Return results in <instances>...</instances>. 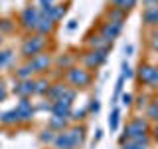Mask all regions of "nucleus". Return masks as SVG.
<instances>
[{"label": "nucleus", "instance_id": "19", "mask_svg": "<svg viewBox=\"0 0 158 149\" xmlns=\"http://www.w3.org/2000/svg\"><path fill=\"white\" fill-rule=\"evenodd\" d=\"M146 119L148 121H158V99H152L146 106Z\"/></svg>", "mask_w": 158, "mask_h": 149}, {"label": "nucleus", "instance_id": "29", "mask_svg": "<svg viewBox=\"0 0 158 149\" xmlns=\"http://www.w3.org/2000/svg\"><path fill=\"white\" fill-rule=\"evenodd\" d=\"M87 111H89V109H87V107H81V109H75V111H71V115H69V117H71V119H73V121H79V119H83V117H85V115H87Z\"/></svg>", "mask_w": 158, "mask_h": 149}, {"label": "nucleus", "instance_id": "11", "mask_svg": "<svg viewBox=\"0 0 158 149\" xmlns=\"http://www.w3.org/2000/svg\"><path fill=\"white\" fill-rule=\"evenodd\" d=\"M16 111L20 113V119H22V121H32V117H34V106H32V102H30L28 97H20V102H18V106H16Z\"/></svg>", "mask_w": 158, "mask_h": 149}, {"label": "nucleus", "instance_id": "30", "mask_svg": "<svg viewBox=\"0 0 158 149\" xmlns=\"http://www.w3.org/2000/svg\"><path fill=\"white\" fill-rule=\"evenodd\" d=\"M121 76L125 78V79H128V78H132V68L128 66L127 62H123V66H121Z\"/></svg>", "mask_w": 158, "mask_h": 149}, {"label": "nucleus", "instance_id": "40", "mask_svg": "<svg viewBox=\"0 0 158 149\" xmlns=\"http://www.w3.org/2000/svg\"><path fill=\"white\" fill-rule=\"evenodd\" d=\"M77 28V20H69V24H67V30H75Z\"/></svg>", "mask_w": 158, "mask_h": 149}, {"label": "nucleus", "instance_id": "34", "mask_svg": "<svg viewBox=\"0 0 158 149\" xmlns=\"http://www.w3.org/2000/svg\"><path fill=\"white\" fill-rule=\"evenodd\" d=\"M144 8H158V0H142Z\"/></svg>", "mask_w": 158, "mask_h": 149}, {"label": "nucleus", "instance_id": "37", "mask_svg": "<svg viewBox=\"0 0 158 149\" xmlns=\"http://www.w3.org/2000/svg\"><path fill=\"white\" fill-rule=\"evenodd\" d=\"M132 52H135V46H132V44H127V46H125V54H127V56H132Z\"/></svg>", "mask_w": 158, "mask_h": 149}, {"label": "nucleus", "instance_id": "33", "mask_svg": "<svg viewBox=\"0 0 158 149\" xmlns=\"http://www.w3.org/2000/svg\"><path fill=\"white\" fill-rule=\"evenodd\" d=\"M89 109H91L93 113H99V109H101V103H99V99H91V103H89Z\"/></svg>", "mask_w": 158, "mask_h": 149}, {"label": "nucleus", "instance_id": "26", "mask_svg": "<svg viewBox=\"0 0 158 149\" xmlns=\"http://www.w3.org/2000/svg\"><path fill=\"white\" fill-rule=\"evenodd\" d=\"M57 133L53 131V129H46V131L40 135V139H42V143H53V139H56Z\"/></svg>", "mask_w": 158, "mask_h": 149}, {"label": "nucleus", "instance_id": "31", "mask_svg": "<svg viewBox=\"0 0 158 149\" xmlns=\"http://www.w3.org/2000/svg\"><path fill=\"white\" fill-rule=\"evenodd\" d=\"M71 64H73V58L71 56H61L57 60V66H63V68H71Z\"/></svg>", "mask_w": 158, "mask_h": 149}, {"label": "nucleus", "instance_id": "25", "mask_svg": "<svg viewBox=\"0 0 158 149\" xmlns=\"http://www.w3.org/2000/svg\"><path fill=\"white\" fill-rule=\"evenodd\" d=\"M123 149H150V143H136V141H125Z\"/></svg>", "mask_w": 158, "mask_h": 149}, {"label": "nucleus", "instance_id": "20", "mask_svg": "<svg viewBox=\"0 0 158 149\" xmlns=\"http://www.w3.org/2000/svg\"><path fill=\"white\" fill-rule=\"evenodd\" d=\"M107 18H109V22L123 24V22H125V18H127V12H123V10H118V8H109Z\"/></svg>", "mask_w": 158, "mask_h": 149}, {"label": "nucleus", "instance_id": "18", "mask_svg": "<svg viewBox=\"0 0 158 149\" xmlns=\"http://www.w3.org/2000/svg\"><path fill=\"white\" fill-rule=\"evenodd\" d=\"M109 2H111V8H118L123 12H128L131 8L136 6L138 0H109Z\"/></svg>", "mask_w": 158, "mask_h": 149}, {"label": "nucleus", "instance_id": "43", "mask_svg": "<svg viewBox=\"0 0 158 149\" xmlns=\"http://www.w3.org/2000/svg\"><path fill=\"white\" fill-rule=\"evenodd\" d=\"M150 48L154 50V52H158V40H150Z\"/></svg>", "mask_w": 158, "mask_h": 149}, {"label": "nucleus", "instance_id": "32", "mask_svg": "<svg viewBox=\"0 0 158 149\" xmlns=\"http://www.w3.org/2000/svg\"><path fill=\"white\" fill-rule=\"evenodd\" d=\"M121 102H123L125 107H128L132 103V93H121Z\"/></svg>", "mask_w": 158, "mask_h": 149}, {"label": "nucleus", "instance_id": "14", "mask_svg": "<svg viewBox=\"0 0 158 149\" xmlns=\"http://www.w3.org/2000/svg\"><path fill=\"white\" fill-rule=\"evenodd\" d=\"M53 20H52V16H48V14H42L40 12V22H38V34H42V36H46V34H49L53 30Z\"/></svg>", "mask_w": 158, "mask_h": 149}, {"label": "nucleus", "instance_id": "41", "mask_svg": "<svg viewBox=\"0 0 158 149\" xmlns=\"http://www.w3.org/2000/svg\"><path fill=\"white\" fill-rule=\"evenodd\" d=\"M152 139H154V143L158 145V127H154V129H152Z\"/></svg>", "mask_w": 158, "mask_h": 149}, {"label": "nucleus", "instance_id": "1", "mask_svg": "<svg viewBox=\"0 0 158 149\" xmlns=\"http://www.w3.org/2000/svg\"><path fill=\"white\" fill-rule=\"evenodd\" d=\"M152 127L146 117H135L127 123L125 133L121 137V143L125 141H136V143H150L152 141Z\"/></svg>", "mask_w": 158, "mask_h": 149}, {"label": "nucleus", "instance_id": "13", "mask_svg": "<svg viewBox=\"0 0 158 149\" xmlns=\"http://www.w3.org/2000/svg\"><path fill=\"white\" fill-rule=\"evenodd\" d=\"M14 93L20 97H30L34 93V82L32 79H24V82H20L14 86Z\"/></svg>", "mask_w": 158, "mask_h": 149}, {"label": "nucleus", "instance_id": "3", "mask_svg": "<svg viewBox=\"0 0 158 149\" xmlns=\"http://www.w3.org/2000/svg\"><path fill=\"white\" fill-rule=\"evenodd\" d=\"M46 44H48V40H46V36H42V34H36V36L28 38L26 42L22 44V56L30 58V60L40 56V54L44 52V48H46Z\"/></svg>", "mask_w": 158, "mask_h": 149}, {"label": "nucleus", "instance_id": "4", "mask_svg": "<svg viewBox=\"0 0 158 149\" xmlns=\"http://www.w3.org/2000/svg\"><path fill=\"white\" fill-rule=\"evenodd\" d=\"M46 96L52 103L53 102H69L71 103L75 99V89L69 88V86H63V84H56V86H49Z\"/></svg>", "mask_w": 158, "mask_h": 149}, {"label": "nucleus", "instance_id": "27", "mask_svg": "<svg viewBox=\"0 0 158 149\" xmlns=\"http://www.w3.org/2000/svg\"><path fill=\"white\" fill-rule=\"evenodd\" d=\"M10 60H12V50H2V52H0V68L8 66Z\"/></svg>", "mask_w": 158, "mask_h": 149}, {"label": "nucleus", "instance_id": "23", "mask_svg": "<svg viewBox=\"0 0 158 149\" xmlns=\"http://www.w3.org/2000/svg\"><path fill=\"white\" fill-rule=\"evenodd\" d=\"M48 89H49L48 79H36V82H34V93L44 96V93H48Z\"/></svg>", "mask_w": 158, "mask_h": 149}, {"label": "nucleus", "instance_id": "6", "mask_svg": "<svg viewBox=\"0 0 158 149\" xmlns=\"http://www.w3.org/2000/svg\"><path fill=\"white\" fill-rule=\"evenodd\" d=\"M107 58H109V50H89L85 56H83V64L89 70H93V68L103 66L107 62Z\"/></svg>", "mask_w": 158, "mask_h": 149}, {"label": "nucleus", "instance_id": "42", "mask_svg": "<svg viewBox=\"0 0 158 149\" xmlns=\"http://www.w3.org/2000/svg\"><path fill=\"white\" fill-rule=\"evenodd\" d=\"M53 0H40V6H52Z\"/></svg>", "mask_w": 158, "mask_h": 149}, {"label": "nucleus", "instance_id": "39", "mask_svg": "<svg viewBox=\"0 0 158 149\" xmlns=\"http://www.w3.org/2000/svg\"><path fill=\"white\" fill-rule=\"evenodd\" d=\"M101 137H103V131H101V129H97V131H95V139H93V143H99V141H101Z\"/></svg>", "mask_w": 158, "mask_h": 149}, {"label": "nucleus", "instance_id": "22", "mask_svg": "<svg viewBox=\"0 0 158 149\" xmlns=\"http://www.w3.org/2000/svg\"><path fill=\"white\" fill-rule=\"evenodd\" d=\"M118 121H121V111H118V107H115L111 111V115H109V129H111V131H117Z\"/></svg>", "mask_w": 158, "mask_h": 149}, {"label": "nucleus", "instance_id": "9", "mask_svg": "<svg viewBox=\"0 0 158 149\" xmlns=\"http://www.w3.org/2000/svg\"><path fill=\"white\" fill-rule=\"evenodd\" d=\"M49 64H52V58H49V54H40V56L32 58V60L28 62V68L32 70V74H34V72L42 74V72H46V70L49 68Z\"/></svg>", "mask_w": 158, "mask_h": 149}, {"label": "nucleus", "instance_id": "44", "mask_svg": "<svg viewBox=\"0 0 158 149\" xmlns=\"http://www.w3.org/2000/svg\"><path fill=\"white\" fill-rule=\"evenodd\" d=\"M0 44H2V34H0Z\"/></svg>", "mask_w": 158, "mask_h": 149}, {"label": "nucleus", "instance_id": "36", "mask_svg": "<svg viewBox=\"0 0 158 149\" xmlns=\"http://www.w3.org/2000/svg\"><path fill=\"white\" fill-rule=\"evenodd\" d=\"M148 106V99H146V96H140V97H138V107H146Z\"/></svg>", "mask_w": 158, "mask_h": 149}, {"label": "nucleus", "instance_id": "16", "mask_svg": "<svg viewBox=\"0 0 158 149\" xmlns=\"http://www.w3.org/2000/svg\"><path fill=\"white\" fill-rule=\"evenodd\" d=\"M142 22L150 28H158V8H144L142 10Z\"/></svg>", "mask_w": 158, "mask_h": 149}, {"label": "nucleus", "instance_id": "2", "mask_svg": "<svg viewBox=\"0 0 158 149\" xmlns=\"http://www.w3.org/2000/svg\"><path fill=\"white\" fill-rule=\"evenodd\" d=\"M83 139H85V129L83 127H69L59 131L53 139V149H77L81 147Z\"/></svg>", "mask_w": 158, "mask_h": 149}, {"label": "nucleus", "instance_id": "21", "mask_svg": "<svg viewBox=\"0 0 158 149\" xmlns=\"http://www.w3.org/2000/svg\"><path fill=\"white\" fill-rule=\"evenodd\" d=\"M49 129H53V131H63V129H67V117L52 115V119H49Z\"/></svg>", "mask_w": 158, "mask_h": 149}, {"label": "nucleus", "instance_id": "10", "mask_svg": "<svg viewBox=\"0 0 158 149\" xmlns=\"http://www.w3.org/2000/svg\"><path fill=\"white\" fill-rule=\"evenodd\" d=\"M154 70L156 66H152V64H140L136 70V78L140 84H144V86H150L152 84V78H154Z\"/></svg>", "mask_w": 158, "mask_h": 149}, {"label": "nucleus", "instance_id": "8", "mask_svg": "<svg viewBox=\"0 0 158 149\" xmlns=\"http://www.w3.org/2000/svg\"><path fill=\"white\" fill-rule=\"evenodd\" d=\"M121 32H123V24H118V22H103V26H101V36L107 40V42H115V40L121 36Z\"/></svg>", "mask_w": 158, "mask_h": 149}, {"label": "nucleus", "instance_id": "28", "mask_svg": "<svg viewBox=\"0 0 158 149\" xmlns=\"http://www.w3.org/2000/svg\"><path fill=\"white\" fill-rule=\"evenodd\" d=\"M16 78L20 79V82H24V79H30V78H32V70H30L28 66L20 68L18 72H16Z\"/></svg>", "mask_w": 158, "mask_h": 149}, {"label": "nucleus", "instance_id": "35", "mask_svg": "<svg viewBox=\"0 0 158 149\" xmlns=\"http://www.w3.org/2000/svg\"><path fill=\"white\" fill-rule=\"evenodd\" d=\"M150 88L158 89V66H156V70H154V78H152V84H150Z\"/></svg>", "mask_w": 158, "mask_h": 149}, {"label": "nucleus", "instance_id": "24", "mask_svg": "<svg viewBox=\"0 0 158 149\" xmlns=\"http://www.w3.org/2000/svg\"><path fill=\"white\" fill-rule=\"evenodd\" d=\"M123 86H125V78L118 76L117 86H115V96H113V103H117V102H118V97H121V93H123Z\"/></svg>", "mask_w": 158, "mask_h": 149}, {"label": "nucleus", "instance_id": "45", "mask_svg": "<svg viewBox=\"0 0 158 149\" xmlns=\"http://www.w3.org/2000/svg\"><path fill=\"white\" fill-rule=\"evenodd\" d=\"M156 127H158V121H156Z\"/></svg>", "mask_w": 158, "mask_h": 149}, {"label": "nucleus", "instance_id": "7", "mask_svg": "<svg viewBox=\"0 0 158 149\" xmlns=\"http://www.w3.org/2000/svg\"><path fill=\"white\" fill-rule=\"evenodd\" d=\"M20 22L26 30H36L38 22H40V8L36 6H26L22 10V16H20Z\"/></svg>", "mask_w": 158, "mask_h": 149}, {"label": "nucleus", "instance_id": "12", "mask_svg": "<svg viewBox=\"0 0 158 149\" xmlns=\"http://www.w3.org/2000/svg\"><path fill=\"white\" fill-rule=\"evenodd\" d=\"M71 103L69 102H53L52 103V115L56 117H69L71 115Z\"/></svg>", "mask_w": 158, "mask_h": 149}, {"label": "nucleus", "instance_id": "5", "mask_svg": "<svg viewBox=\"0 0 158 149\" xmlns=\"http://www.w3.org/2000/svg\"><path fill=\"white\" fill-rule=\"evenodd\" d=\"M67 82L71 84L73 88H85V86L91 84V74H89L85 68L71 66L67 70Z\"/></svg>", "mask_w": 158, "mask_h": 149}, {"label": "nucleus", "instance_id": "15", "mask_svg": "<svg viewBox=\"0 0 158 149\" xmlns=\"http://www.w3.org/2000/svg\"><path fill=\"white\" fill-rule=\"evenodd\" d=\"M87 44L91 46V50H109L111 48V42H107L101 34H91L87 38Z\"/></svg>", "mask_w": 158, "mask_h": 149}, {"label": "nucleus", "instance_id": "17", "mask_svg": "<svg viewBox=\"0 0 158 149\" xmlns=\"http://www.w3.org/2000/svg\"><path fill=\"white\" fill-rule=\"evenodd\" d=\"M20 121L22 119H20V113L16 111V107L0 113V123H4V125H14V123H20Z\"/></svg>", "mask_w": 158, "mask_h": 149}, {"label": "nucleus", "instance_id": "38", "mask_svg": "<svg viewBox=\"0 0 158 149\" xmlns=\"http://www.w3.org/2000/svg\"><path fill=\"white\" fill-rule=\"evenodd\" d=\"M4 99H6V89H4V86L0 84V103H2Z\"/></svg>", "mask_w": 158, "mask_h": 149}]
</instances>
